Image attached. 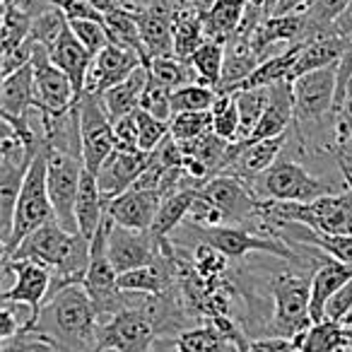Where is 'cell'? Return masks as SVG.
<instances>
[{
    "label": "cell",
    "instance_id": "obj_23",
    "mask_svg": "<svg viewBox=\"0 0 352 352\" xmlns=\"http://www.w3.org/2000/svg\"><path fill=\"white\" fill-rule=\"evenodd\" d=\"M294 123V99H292V82H280L270 87V102L265 107V113L261 118L258 128L246 142L268 140L289 133Z\"/></svg>",
    "mask_w": 352,
    "mask_h": 352
},
{
    "label": "cell",
    "instance_id": "obj_38",
    "mask_svg": "<svg viewBox=\"0 0 352 352\" xmlns=\"http://www.w3.org/2000/svg\"><path fill=\"white\" fill-rule=\"evenodd\" d=\"M212 131V111L176 113L169 123V135L176 142H191Z\"/></svg>",
    "mask_w": 352,
    "mask_h": 352
},
{
    "label": "cell",
    "instance_id": "obj_28",
    "mask_svg": "<svg viewBox=\"0 0 352 352\" xmlns=\"http://www.w3.org/2000/svg\"><path fill=\"white\" fill-rule=\"evenodd\" d=\"M345 44H347L345 36H338V34H328V36H321V39L307 41V44L302 46V51H299V58H297V63H294L292 75H289V82H294V80L307 73H314V70L340 63Z\"/></svg>",
    "mask_w": 352,
    "mask_h": 352
},
{
    "label": "cell",
    "instance_id": "obj_16",
    "mask_svg": "<svg viewBox=\"0 0 352 352\" xmlns=\"http://www.w3.org/2000/svg\"><path fill=\"white\" fill-rule=\"evenodd\" d=\"M150 157L152 155L140 150H121V147L113 150V155L104 162V166L97 174L99 191H102V198L107 206L113 198H118L121 193L131 191L135 186V182L150 166Z\"/></svg>",
    "mask_w": 352,
    "mask_h": 352
},
{
    "label": "cell",
    "instance_id": "obj_9",
    "mask_svg": "<svg viewBox=\"0 0 352 352\" xmlns=\"http://www.w3.org/2000/svg\"><path fill=\"white\" fill-rule=\"evenodd\" d=\"M44 150H46V184H49V196L51 203H54L56 222L63 230L80 234L78 217H75V203H78L80 184H82L85 162L82 157L73 155V152H63L46 145Z\"/></svg>",
    "mask_w": 352,
    "mask_h": 352
},
{
    "label": "cell",
    "instance_id": "obj_21",
    "mask_svg": "<svg viewBox=\"0 0 352 352\" xmlns=\"http://www.w3.org/2000/svg\"><path fill=\"white\" fill-rule=\"evenodd\" d=\"M258 65L261 58L254 51L251 34L236 32L225 44V70H222V82L217 87V94H234L236 87L246 82Z\"/></svg>",
    "mask_w": 352,
    "mask_h": 352
},
{
    "label": "cell",
    "instance_id": "obj_17",
    "mask_svg": "<svg viewBox=\"0 0 352 352\" xmlns=\"http://www.w3.org/2000/svg\"><path fill=\"white\" fill-rule=\"evenodd\" d=\"M142 63V58L131 49H123L118 44H109L104 51L94 56V63L87 75V87L85 92L89 94H104L107 89L116 87L126 78H131Z\"/></svg>",
    "mask_w": 352,
    "mask_h": 352
},
{
    "label": "cell",
    "instance_id": "obj_46",
    "mask_svg": "<svg viewBox=\"0 0 352 352\" xmlns=\"http://www.w3.org/2000/svg\"><path fill=\"white\" fill-rule=\"evenodd\" d=\"M251 352H299V345L294 342V338H280V336H268V338H254L249 340Z\"/></svg>",
    "mask_w": 352,
    "mask_h": 352
},
{
    "label": "cell",
    "instance_id": "obj_43",
    "mask_svg": "<svg viewBox=\"0 0 352 352\" xmlns=\"http://www.w3.org/2000/svg\"><path fill=\"white\" fill-rule=\"evenodd\" d=\"M350 314H352V280L347 285H342V287L333 294V299L326 307V318L338 321V323H345Z\"/></svg>",
    "mask_w": 352,
    "mask_h": 352
},
{
    "label": "cell",
    "instance_id": "obj_18",
    "mask_svg": "<svg viewBox=\"0 0 352 352\" xmlns=\"http://www.w3.org/2000/svg\"><path fill=\"white\" fill-rule=\"evenodd\" d=\"M162 206L160 191H147V188H131L121 193L107 206V215L111 222L128 230L150 232L155 225L157 210Z\"/></svg>",
    "mask_w": 352,
    "mask_h": 352
},
{
    "label": "cell",
    "instance_id": "obj_20",
    "mask_svg": "<svg viewBox=\"0 0 352 352\" xmlns=\"http://www.w3.org/2000/svg\"><path fill=\"white\" fill-rule=\"evenodd\" d=\"M34 109H39L34 68H32V63H27L22 68H17L15 73L3 78V85H0V113H3V118H27Z\"/></svg>",
    "mask_w": 352,
    "mask_h": 352
},
{
    "label": "cell",
    "instance_id": "obj_55",
    "mask_svg": "<svg viewBox=\"0 0 352 352\" xmlns=\"http://www.w3.org/2000/svg\"><path fill=\"white\" fill-rule=\"evenodd\" d=\"M32 352H44V350H32Z\"/></svg>",
    "mask_w": 352,
    "mask_h": 352
},
{
    "label": "cell",
    "instance_id": "obj_53",
    "mask_svg": "<svg viewBox=\"0 0 352 352\" xmlns=\"http://www.w3.org/2000/svg\"><path fill=\"white\" fill-rule=\"evenodd\" d=\"M345 326H347V328H350V336H352V314H350V316H347V321H345Z\"/></svg>",
    "mask_w": 352,
    "mask_h": 352
},
{
    "label": "cell",
    "instance_id": "obj_3",
    "mask_svg": "<svg viewBox=\"0 0 352 352\" xmlns=\"http://www.w3.org/2000/svg\"><path fill=\"white\" fill-rule=\"evenodd\" d=\"M169 241L179 249H193L198 244H206L225 254L230 261H241L249 254H270L275 258L292 261V263H302L309 256H299L289 244L283 239L270 234H258L256 230H246V227L236 225H222V227H203L191 220H184V225L169 236ZM323 251H318L311 258H318Z\"/></svg>",
    "mask_w": 352,
    "mask_h": 352
},
{
    "label": "cell",
    "instance_id": "obj_14",
    "mask_svg": "<svg viewBox=\"0 0 352 352\" xmlns=\"http://www.w3.org/2000/svg\"><path fill=\"white\" fill-rule=\"evenodd\" d=\"M34 41V39H32ZM32 68H34V82H36V97H39V111L44 113H65L75 107L73 82L63 70L54 65L49 56V49L34 41V54H32Z\"/></svg>",
    "mask_w": 352,
    "mask_h": 352
},
{
    "label": "cell",
    "instance_id": "obj_44",
    "mask_svg": "<svg viewBox=\"0 0 352 352\" xmlns=\"http://www.w3.org/2000/svg\"><path fill=\"white\" fill-rule=\"evenodd\" d=\"M336 140L338 150H342L352 140V85L347 89V97L342 102L340 111L336 113Z\"/></svg>",
    "mask_w": 352,
    "mask_h": 352
},
{
    "label": "cell",
    "instance_id": "obj_42",
    "mask_svg": "<svg viewBox=\"0 0 352 352\" xmlns=\"http://www.w3.org/2000/svg\"><path fill=\"white\" fill-rule=\"evenodd\" d=\"M140 109L147 113H152L155 118H160V121L171 123V118H174V109H171V89L162 87V85H157L155 80L150 78L145 92H142Z\"/></svg>",
    "mask_w": 352,
    "mask_h": 352
},
{
    "label": "cell",
    "instance_id": "obj_34",
    "mask_svg": "<svg viewBox=\"0 0 352 352\" xmlns=\"http://www.w3.org/2000/svg\"><path fill=\"white\" fill-rule=\"evenodd\" d=\"M34 15L25 6H12L10 0L6 3V17H3V58L12 56L17 49L25 46V41L32 34Z\"/></svg>",
    "mask_w": 352,
    "mask_h": 352
},
{
    "label": "cell",
    "instance_id": "obj_40",
    "mask_svg": "<svg viewBox=\"0 0 352 352\" xmlns=\"http://www.w3.org/2000/svg\"><path fill=\"white\" fill-rule=\"evenodd\" d=\"M133 116H135V126H138V150L152 155L169 138V123L160 121V118L142 111V109H135Z\"/></svg>",
    "mask_w": 352,
    "mask_h": 352
},
{
    "label": "cell",
    "instance_id": "obj_24",
    "mask_svg": "<svg viewBox=\"0 0 352 352\" xmlns=\"http://www.w3.org/2000/svg\"><path fill=\"white\" fill-rule=\"evenodd\" d=\"M147 82H150V70H147L145 65H140L131 78H126L123 82H118L116 87L99 94V102H102L107 116L116 123L118 118L131 116L135 109H140V99H142V92H145Z\"/></svg>",
    "mask_w": 352,
    "mask_h": 352
},
{
    "label": "cell",
    "instance_id": "obj_33",
    "mask_svg": "<svg viewBox=\"0 0 352 352\" xmlns=\"http://www.w3.org/2000/svg\"><path fill=\"white\" fill-rule=\"evenodd\" d=\"M234 97L236 107H239V138H236V142H244L254 135L261 118H263L265 107L270 102V87L244 89V92H236Z\"/></svg>",
    "mask_w": 352,
    "mask_h": 352
},
{
    "label": "cell",
    "instance_id": "obj_7",
    "mask_svg": "<svg viewBox=\"0 0 352 352\" xmlns=\"http://www.w3.org/2000/svg\"><path fill=\"white\" fill-rule=\"evenodd\" d=\"M270 302H273V318H270L268 336L297 338L311 326L309 302H311V275L297 270H283L270 275Z\"/></svg>",
    "mask_w": 352,
    "mask_h": 352
},
{
    "label": "cell",
    "instance_id": "obj_37",
    "mask_svg": "<svg viewBox=\"0 0 352 352\" xmlns=\"http://www.w3.org/2000/svg\"><path fill=\"white\" fill-rule=\"evenodd\" d=\"M217 102V89L208 85L193 82L186 87H179L171 92V109L176 113H191V111H212Z\"/></svg>",
    "mask_w": 352,
    "mask_h": 352
},
{
    "label": "cell",
    "instance_id": "obj_52",
    "mask_svg": "<svg viewBox=\"0 0 352 352\" xmlns=\"http://www.w3.org/2000/svg\"><path fill=\"white\" fill-rule=\"evenodd\" d=\"M340 160L345 162V164H347V166H350V169H352V140L347 142V145H345V147H342V150H340Z\"/></svg>",
    "mask_w": 352,
    "mask_h": 352
},
{
    "label": "cell",
    "instance_id": "obj_48",
    "mask_svg": "<svg viewBox=\"0 0 352 352\" xmlns=\"http://www.w3.org/2000/svg\"><path fill=\"white\" fill-rule=\"evenodd\" d=\"M333 34L345 36V39H347V36H352V3L345 8V12H342V15L333 22Z\"/></svg>",
    "mask_w": 352,
    "mask_h": 352
},
{
    "label": "cell",
    "instance_id": "obj_29",
    "mask_svg": "<svg viewBox=\"0 0 352 352\" xmlns=\"http://www.w3.org/2000/svg\"><path fill=\"white\" fill-rule=\"evenodd\" d=\"M198 196H201V188H186V191L171 193V196L162 198V206H160V210H157L155 225H152L150 234L155 236L160 244L169 239V236L184 225V220L188 217V212H191L193 203L198 201Z\"/></svg>",
    "mask_w": 352,
    "mask_h": 352
},
{
    "label": "cell",
    "instance_id": "obj_25",
    "mask_svg": "<svg viewBox=\"0 0 352 352\" xmlns=\"http://www.w3.org/2000/svg\"><path fill=\"white\" fill-rule=\"evenodd\" d=\"M75 217H78V230L87 241L94 239V234L102 227L104 217H107V203L99 191L97 176L92 171L85 169L82 184H80L78 203H75Z\"/></svg>",
    "mask_w": 352,
    "mask_h": 352
},
{
    "label": "cell",
    "instance_id": "obj_54",
    "mask_svg": "<svg viewBox=\"0 0 352 352\" xmlns=\"http://www.w3.org/2000/svg\"><path fill=\"white\" fill-rule=\"evenodd\" d=\"M342 352H352V342H350V347H347V350H342Z\"/></svg>",
    "mask_w": 352,
    "mask_h": 352
},
{
    "label": "cell",
    "instance_id": "obj_41",
    "mask_svg": "<svg viewBox=\"0 0 352 352\" xmlns=\"http://www.w3.org/2000/svg\"><path fill=\"white\" fill-rule=\"evenodd\" d=\"M68 25H70V30H73V34L78 36L80 44H82L92 56H97L99 51H104L109 44H111L104 22H97V20H68Z\"/></svg>",
    "mask_w": 352,
    "mask_h": 352
},
{
    "label": "cell",
    "instance_id": "obj_50",
    "mask_svg": "<svg viewBox=\"0 0 352 352\" xmlns=\"http://www.w3.org/2000/svg\"><path fill=\"white\" fill-rule=\"evenodd\" d=\"M179 3H186V6H193V8H198V10L206 12L215 0H179ZM179 3H176V6H179Z\"/></svg>",
    "mask_w": 352,
    "mask_h": 352
},
{
    "label": "cell",
    "instance_id": "obj_35",
    "mask_svg": "<svg viewBox=\"0 0 352 352\" xmlns=\"http://www.w3.org/2000/svg\"><path fill=\"white\" fill-rule=\"evenodd\" d=\"M188 63L196 70L198 82L217 89L222 82V70H225V44H220V41H206L188 58Z\"/></svg>",
    "mask_w": 352,
    "mask_h": 352
},
{
    "label": "cell",
    "instance_id": "obj_47",
    "mask_svg": "<svg viewBox=\"0 0 352 352\" xmlns=\"http://www.w3.org/2000/svg\"><path fill=\"white\" fill-rule=\"evenodd\" d=\"M22 328H25V321L15 316L12 304H3V311H0V338H3V342L17 338Z\"/></svg>",
    "mask_w": 352,
    "mask_h": 352
},
{
    "label": "cell",
    "instance_id": "obj_51",
    "mask_svg": "<svg viewBox=\"0 0 352 352\" xmlns=\"http://www.w3.org/2000/svg\"><path fill=\"white\" fill-rule=\"evenodd\" d=\"M152 0H121V6H126V8H131V10H138V8H147L150 6ZM179 3V0H176ZM174 3V6H176Z\"/></svg>",
    "mask_w": 352,
    "mask_h": 352
},
{
    "label": "cell",
    "instance_id": "obj_27",
    "mask_svg": "<svg viewBox=\"0 0 352 352\" xmlns=\"http://www.w3.org/2000/svg\"><path fill=\"white\" fill-rule=\"evenodd\" d=\"M246 6H249V0H215L203 12V27H206L208 41L227 44L239 32L246 15Z\"/></svg>",
    "mask_w": 352,
    "mask_h": 352
},
{
    "label": "cell",
    "instance_id": "obj_49",
    "mask_svg": "<svg viewBox=\"0 0 352 352\" xmlns=\"http://www.w3.org/2000/svg\"><path fill=\"white\" fill-rule=\"evenodd\" d=\"M85 3H89L92 8H97L102 15H109V12H113L116 8H121V0H85Z\"/></svg>",
    "mask_w": 352,
    "mask_h": 352
},
{
    "label": "cell",
    "instance_id": "obj_15",
    "mask_svg": "<svg viewBox=\"0 0 352 352\" xmlns=\"http://www.w3.org/2000/svg\"><path fill=\"white\" fill-rule=\"evenodd\" d=\"M174 0H152L147 8L135 10L147 65L155 58L174 56Z\"/></svg>",
    "mask_w": 352,
    "mask_h": 352
},
{
    "label": "cell",
    "instance_id": "obj_8",
    "mask_svg": "<svg viewBox=\"0 0 352 352\" xmlns=\"http://www.w3.org/2000/svg\"><path fill=\"white\" fill-rule=\"evenodd\" d=\"M51 220H56V212L49 196V184H46V150H39V155L34 157L30 171H27L25 184H22V193L15 210V225H12V236L8 241V246H3L6 258L12 256V251L32 232H36Z\"/></svg>",
    "mask_w": 352,
    "mask_h": 352
},
{
    "label": "cell",
    "instance_id": "obj_31",
    "mask_svg": "<svg viewBox=\"0 0 352 352\" xmlns=\"http://www.w3.org/2000/svg\"><path fill=\"white\" fill-rule=\"evenodd\" d=\"M171 345L174 352H239L215 323L176 333V338H171Z\"/></svg>",
    "mask_w": 352,
    "mask_h": 352
},
{
    "label": "cell",
    "instance_id": "obj_36",
    "mask_svg": "<svg viewBox=\"0 0 352 352\" xmlns=\"http://www.w3.org/2000/svg\"><path fill=\"white\" fill-rule=\"evenodd\" d=\"M147 70H150V78L155 80L157 85L171 89V92L179 87H186V85L198 82V75H196V70L191 68V63L176 58V56L150 60Z\"/></svg>",
    "mask_w": 352,
    "mask_h": 352
},
{
    "label": "cell",
    "instance_id": "obj_6",
    "mask_svg": "<svg viewBox=\"0 0 352 352\" xmlns=\"http://www.w3.org/2000/svg\"><path fill=\"white\" fill-rule=\"evenodd\" d=\"M160 336V297L138 294L131 307L102 323L97 352H152Z\"/></svg>",
    "mask_w": 352,
    "mask_h": 352
},
{
    "label": "cell",
    "instance_id": "obj_5",
    "mask_svg": "<svg viewBox=\"0 0 352 352\" xmlns=\"http://www.w3.org/2000/svg\"><path fill=\"white\" fill-rule=\"evenodd\" d=\"M251 191L256 193L258 201L311 203L331 193L345 191V179L336 182L328 176H318L309 171L302 162L280 155V160L251 184Z\"/></svg>",
    "mask_w": 352,
    "mask_h": 352
},
{
    "label": "cell",
    "instance_id": "obj_19",
    "mask_svg": "<svg viewBox=\"0 0 352 352\" xmlns=\"http://www.w3.org/2000/svg\"><path fill=\"white\" fill-rule=\"evenodd\" d=\"M51 60L58 70H63L68 75V80L73 82V89H75V97H82L85 94V87H87V75H89V68L94 63V56L85 49L82 44L78 41V36L73 34L70 25H65V30L60 32L58 41L54 44V49L49 51Z\"/></svg>",
    "mask_w": 352,
    "mask_h": 352
},
{
    "label": "cell",
    "instance_id": "obj_12",
    "mask_svg": "<svg viewBox=\"0 0 352 352\" xmlns=\"http://www.w3.org/2000/svg\"><path fill=\"white\" fill-rule=\"evenodd\" d=\"M201 198L217 208L225 215V222H232L236 227H246L249 222L261 225L263 220V212H261L263 201H258L256 193L234 176L220 174L208 179L201 188Z\"/></svg>",
    "mask_w": 352,
    "mask_h": 352
},
{
    "label": "cell",
    "instance_id": "obj_10",
    "mask_svg": "<svg viewBox=\"0 0 352 352\" xmlns=\"http://www.w3.org/2000/svg\"><path fill=\"white\" fill-rule=\"evenodd\" d=\"M75 104H78L80 111V142H82L85 169L97 176L99 169L104 166V162L116 150L113 121L107 116L97 94L85 92Z\"/></svg>",
    "mask_w": 352,
    "mask_h": 352
},
{
    "label": "cell",
    "instance_id": "obj_2",
    "mask_svg": "<svg viewBox=\"0 0 352 352\" xmlns=\"http://www.w3.org/2000/svg\"><path fill=\"white\" fill-rule=\"evenodd\" d=\"M89 244L82 234L68 232L56 220L32 232L6 261H34L54 273L49 297L70 285H82L89 268Z\"/></svg>",
    "mask_w": 352,
    "mask_h": 352
},
{
    "label": "cell",
    "instance_id": "obj_45",
    "mask_svg": "<svg viewBox=\"0 0 352 352\" xmlns=\"http://www.w3.org/2000/svg\"><path fill=\"white\" fill-rule=\"evenodd\" d=\"M113 133H116V147L121 150H138V126L135 116H123L113 123Z\"/></svg>",
    "mask_w": 352,
    "mask_h": 352
},
{
    "label": "cell",
    "instance_id": "obj_39",
    "mask_svg": "<svg viewBox=\"0 0 352 352\" xmlns=\"http://www.w3.org/2000/svg\"><path fill=\"white\" fill-rule=\"evenodd\" d=\"M212 133L230 142L239 138V107L234 94H217V102L212 107Z\"/></svg>",
    "mask_w": 352,
    "mask_h": 352
},
{
    "label": "cell",
    "instance_id": "obj_4",
    "mask_svg": "<svg viewBox=\"0 0 352 352\" xmlns=\"http://www.w3.org/2000/svg\"><path fill=\"white\" fill-rule=\"evenodd\" d=\"M338 169L345 179V191L331 193L311 203H270L263 201V217L299 222L323 234L352 236V169L338 157Z\"/></svg>",
    "mask_w": 352,
    "mask_h": 352
},
{
    "label": "cell",
    "instance_id": "obj_22",
    "mask_svg": "<svg viewBox=\"0 0 352 352\" xmlns=\"http://www.w3.org/2000/svg\"><path fill=\"white\" fill-rule=\"evenodd\" d=\"M352 280V265L340 263L336 258H326L318 263L311 273V302H309V316L311 323H318L326 318V307L333 299V294Z\"/></svg>",
    "mask_w": 352,
    "mask_h": 352
},
{
    "label": "cell",
    "instance_id": "obj_26",
    "mask_svg": "<svg viewBox=\"0 0 352 352\" xmlns=\"http://www.w3.org/2000/svg\"><path fill=\"white\" fill-rule=\"evenodd\" d=\"M208 41L203 27V10L186 3L174 8V56L188 60Z\"/></svg>",
    "mask_w": 352,
    "mask_h": 352
},
{
    "label": "cell",
    "instance_id": "obj_1",
    "mask_svg": "<svg viewBox=\"0 0 352 352\" xmlns=\"http://www.w3.org/2000/svg\"><path fill=\"white\" fill-rule=\"evenodd\" d=\"M99 316L82 285H70L46 299L39 321L30 333H39L54 352H97Z\"/></svg>",
    "mask_w": 352,
    "mask_h": 352
},
{
    "label": "cell",
    "instance_id": "obj_11",
    "mask_svg": "<svg viewBox=\"0 0 352 352\" xmlns=\"http://www.w3.org/2000/svg\"><path fill=\"white\" fill-rule=\"evenodd\" d=\"M3 270H6V275H15V283L3 292V302L27 304L30 316H27V323L20 333H30L36 326L41 309L49 299L54 273L34 261H3Z\"/></svg>",
    "mask_w": 352,
    "mask_h": 352
},
{
    "label": "cell",
    "instance_id": "obj_32",
    "mask_svg": "<svg viewBox=\"0 0 352 352\" xmlns=\"http://www.w3.org/2000/svg\"><path fill=\"white\" fill-rule=\"evenodd\" d=\"M104 27H107L111 44H118V46H123V49L135 51L147 68V54H145V46H142V39H140V27H138L135 10H131V8H126V6L116 8L113 12L104 15Z\"/></svg>",
    "mask_w": 352,
    "mask_h": 352
},
{
    "label": "cell",
    "instance_id": "obj_30",
    "mask_svg": "<svg viewBox=\"0 0 352 352\" xmlns=\"http://www.w3.org/2000/svg\"><path fill=\"white\" fill-rule=\"evenodd\" d=\"M299 345V352H342L350 347L352 336L345 323L323 318L318 323H311L302 336L294 338Z\"/></svg>",
    "mask_w": 352,
    "mask_h": 352
},
{
    "label": "cell",
    "instance_id": "obj_13",
    "mask_svg": "<svg viewBox=\"0 0 352 352\" xmlns=\"http://www.w3.org/2000/svg\"><path fill=\"white\" fill-rule=\"evenodd\" d=\"M107 251L111 265L118 275L128 273V270L142 268V265L155 263L162 256V244L150 234V232L140 230H128L116 222L109 220L107 215Z\"/></svg>",
    "mask_w": 352,
    "mask_h": 352
}]
</instances>
